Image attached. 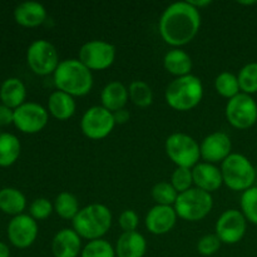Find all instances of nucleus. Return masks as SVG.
Here are the masks:
<instances>
[{
    "label": "nucleus",
    "mask_w": 257,
    "mask_h": 257,
    "mask_svg": "<svg viewBox=\"0 0 257 257\" xmlns=\"http://www.w3.org/2000/svg\"><path fill=\"white\" fill-rule=\"evenodd\" d=\"M39 232L38 222L30 215H18L8 225V237L18 248H27L35 242Z\"/></svg>",
    "instance_id": "obj_14"
},
{
    "label": "nucleus",
    "mask_w": 257,
    "mask_h": 257,
    "mask_svg": "<svg viewBox=\"0 0 257 257\" xmlns=\"http://www.w3.org/2000/svg\"><path fill=\"white\" fill-rule=\"evenodd\" d=\"M238 3H240V4H242V5H252V4H256L257 2L252 0V2H238Z\"/></svg>",
    "instance_id": "obj_42"
},
{
    "label": "nucleus",
    "mask_w": 257,
    "mask_h": 257,
    "mask_svg": "<svg viewBox=\"0 0 257 257\" xmlns=\"http://www.w3.org/2000/svg\"><path fill=\"white\" fill-rule=\"evenodd\" d=\"M192 176L193 185L208 193L215 192L223 185L221 168H218L213 163L205 162V161L198 162L192 168Z\"/></svg>",
    "instance_id": "obj_17"
},
{
    "label": "nucleus",
    "mask_w": 257,
    "mask_h": 257,
    "mask_svg": "<svg viewBox=\"0 0 257 257\" xmlns=\"http://www.w3.org/2000/svg\"><path fill=\"white\" fill-rule=\"evenodd\" d=\"M130 99L137 107L146 108L152 104L153 90L145 80H133L128 87Z\"/></svg>",
    "instance_id": "obj_28"
},
{
    "label": "nucleus",
    "mask_w": 257,
    "mask_h": 257,
    "mask_svg": "<svg viewBox=\"0 0 257 257\" xmlns=\"http://www.w3.org/2000/svg\"><path fill=\"white\" fill-rule=\"evenodd\" d=\"M27 206V198L22 191L13 187L0 190V210L12 216L22 215Z\"/></svg>",
    "instance_id": "obj_25"
},
{
    "label": "nucleus",
    "mask_w": 257,
    "mask_h": 257,
    "mask_svg": "<svg viewBox=\"0 0 257 257\" xmlns=\"http://www.w3.org/2000/svg\"><path fill=\"white\" fill-rule=\"evenodd\" d=\"M80 257H117V255L114 247L107 240L99 238L88 241L87 245L83 247Z\"/></svg>",
    "instance_id": "obj_33"
},
{
    "label": "nucleus",
    "mask_w": 257,
    "mask_h": 257,
    "mask_svg": "<svg viewBox=\"0 0 257 257\" xmlns=\"http://www.w3.org/2000/svg\"><path fill=\"white\" fill-rule=\"evenodd\" d=\"M19 140L17 136L12 133H2L0 135V166L2 167H9L14 165L20 156Z\"/></svg>",
    "instance_id": "obj_26"
},
{
    "label": "nucleus",
    "mask_w": 257,
    "mask_h": 257,
    "mask_svg": "<svg viewBox=\"0 0 257 257\" xmlns=\"http://www.w3.org/2000/svg\"><path fill=\"white\" fill-rule=\"evenodd\" d=\"M223 183L232 191H246L256 180V170L252 162L241 153H231L221 163Z\"/></svg>",
    "instance_id": "obj_5"
},
{
    "label": "nucleus",
    "mask_w": 257,
    "mask_h": 257,
    "mask_svg": "<svg viewBox=\"0 0 257 257\" xmlns=\"http://www.w3.org/2000/svg\"><path fill=\"white\" fill-rule=\"evenodd\" d=\"M113 115H114L115 124H123V123H125L127 120H130V117H131L130 112H128L125 108L117 110V112L113 113Z\"/></svg>",
    "instance_id": "obj_39"
},
{
    "label": "nucleus",
    "mask_w": 257,
    "mask_h": 257,
    "mask_svg": "<svg viewBox=\"0 0 257 257\" xmlns=\"http://www.w3.org/2000/svg\"><path fill=\"white\" fill-rule=\"evenodd\" d=\"M0 257H10L9 247L4 242H0Z\"/></svg>",
    "instance_id": "obj_41"
},
{
    "label": "nucleus",
    "mask_w": 257,
    "mask_h": 257,
    "mask_svg": "<svg viewBox=\"0 0 257 257\" xmlns=\"http://www.w3.org/2000/svg\"><path fill=\"white\" fill-rule=\"evenodd\" d=\"M49 120V112L47 108L35 102H25L14 109V124L23 133H34L44 130Z\"/></svg>",
    "instance_id": "obj_13"
},
{
    "label": "nucleus",
    "mask_w": 257,
    "mask_h": 257,
    "mask_svg": "<svg viewBox=\"0 0 257 257\" xmlns=\"http://www.w3.org/2000/svg\"><path fill=\"white\" fill-rule=\"evenodd\" d=\"M227 122L237 130H248L257 122V103L252 95L238 93L228 99L225 108Z\"/></svg>",
    "instance_id": "obj_9"
},
{
    "label": "nucleus",
    "mask_w": 257,
    "mask_h": 257,
    "mask_svg": "<svg viewBox=\"0 0 257 257\" xmlns=\"http://www.w3.org/2000/svg\"><path fill=\"white\" fill-rule=\"evenodd\" d=\"M27 88L19 78H8L0 87V99L3 104L12 109H17L25 103Z\"/></svg>",
    "instance_id": "obj_23"
},
{
    "label": "nucleus",
    "mask_w": 257,
    "mask_h": 257,
    "mask_svg": "<svg viewBox=\"0 0 257 257\" xmlns=\"http://www.w3.org/2000/svg\"><path fill=\"white\" fill-rule=\"evenodd\" d=\"M240 89L246 94L257 93V62H251L243 65L237 74Z\"/></svg>",
    "instance_id": "obj_31"
},
{
    "label": "nucleus",
    "mask_w": 257,
    "mask_h": 257,
    "mask_svg": "<svg viewBox=\"0 0 257 257\" xmlns=\"http://www.w3.org/2000/svg\"><path fill=\"white\" fill-rule=\"evenodd\" d=\"M188 2H190L191 4H192L193 7L198 10H201V8L207 7V5H210L211 3H212L211 0H200V2H197V0H188Z\"/></svg>",
    "instance_id": "obj_40"
},
{
    "label": "nucleus",
    "mask_w": 257,
    "mask_h": 257,
    "mask_svg": "<svg viewBox=\"0 0 257 257\" xmlns=\"http://www.w3.org/2000/svg\"><path fill=\"white\" fill-rule=\"evenodd\" d=\"M221 240L216 233H207L202 236L197 242V251L202 256H212L220 250Z\"/></svg>",
    "instance_id": "obj_36"
},
{
    "label": "nucleus",
    "mask_w": 257,
    "mask_h": 257,
    "mask_svg": "<svg viewBox=\"0 0 257 257\" xmlns=\"http://www.w3.org/2000/svg\"><path fill=\"white\" fill-rule=\"evenodd\" d=\"M128 99H130L128 88L119 80H112L107 83L100 92L102 105L113 113L123 109Z\"/></svg>",
    "instance_id": "obj_20"
},
{
    "label": "nucleus",
    "mask_w": 257,
    "mask_h": 257,
    "mask_svg": "<svg viewBox=\"0 0 257 257\" xmlns=\"http://www.w3.org/2000/svg\"><path fill=\"white\" fill-rule=\"evenodd\" d=\"M118 222H119L123 232H132V231H137L138 225H140V217L135 210H124L119 215Z\"/></svg>",
    "instance_id": "obj_37"
},
{
    "label": "nucleus",
    "mask_w": 257,
    "mask_h": 257,
    "mask_svg": "<svg viewBox=\"0 0 257 257\" xmlns=\"http://www.w3.org/2000/svg\"><path fill=\"white\" fill-rule=\"evenodd\" d=\"M247 230V220L242 212L235 208L221 213L215 225V233L222 243L235 245L240 242Z\"/></svg>",
    "instance_id": "obj_12"
},
{
    "label": "nucleus",
    "mask_w": 257,
    "mask_h": 257,
    "mask_svg": "<svg viewBox=\"0 0 257 257\" xmlns=\"http://www.w3.org/2000/svg\"><path fill=\"white\" fill-rule=\"evenodd\" d=\"M201 158L208 163H222L232 151V142L227 133L212 132L206 136L200 145Z\"/></svg>",
    "instance_id": "obj_15"
},
{
    "label": "nucleus",
    "mask_w": 257,
    "mask_h": 257,
    "mask_svg": "<svg viewBox=\"0 0 257 257\" xmlns=\"http://www.w3.org/2000/svg\"><path fill=\"white\" fill-rule=\"evenodd\" d=\"M115 47L109 42L93 39L84 43L79 49L78 59L90 70H104L115 60Z\"/></svg>",
    "instance_id": "obj_11"
},
{
    "label": "nucleus",
    "mask_w": 257,
    "mask_h": 257,
    "mask_svg": "<svg viewBox=\"0 0 257 257\" xmlns=\"http://www.w3.org/2000/svg\"><path fill=\"white\" fill-rule=\"evenodd\" d=\"M241 212L248 222L257 225V186L243 191L241 195Z\"/></svg>",
    "instance_id": "obj_32"
},
{
    "label": "nucleus",
    "mask_w": 257,
    "mask_h": 257,
    "mask_svg": "<svg viewBox=\"0 0 257 257\" xmlns=\"http://www.w3.org/2000/svg\"><path fill=\"white\" fill-rule=\"evenodd\" d=\"M201 27L200 10L190 2H176L163 10L158 22L162 39L173 48L192 42Z\"/></svg>",
    "instance_id": "obj_1"
},
{
    "label": "nucleus",
    "mask_w": 257,
    "mask_h": 257,
    "mask_svg": "<svg viewBox=\"0 0 257 257\" xmlns=\"http://www.w3.org/2000/svg\"><path fill=\"white\" fill-rule=\"evenodd\" d=\"M215 89L218 94L227 99L233 98L238 93H241L237 75L231 72L220 73L215 79Z\"/></svg>",
    "instance_id": "obj_29"
},
{
    "label": "nucleus",
    "mask_w": 257,
    "mask_h": 257,
    "mask_svg": "<svg viewBox=\"0 0 257 257\" xmlns=\"http://www.w3.org/2000/svg\"><path fill=\"white\" fill-rule=\"evenodd\" d=\"M27 62L35 74L48 75L54 74L60 60L54 44L45 39H38L28 48Z\"/></svg>",
    "instance_id": "obj_8"
},
{
    "label": "nucleus",
    "mask_w": 257,
    "mask_h": 257,
    "mask_svg": "<svg viewBox=\"0 0 257 257\" xmlns=\"http://www.w3.org/2000/svg\"><path fill=\"white\" fill-rule=\"evenodd\" d=\"M177 213L173 206L156 205L147 212L145 223L147 230L153 235H166L175 227Z\"/></svg>",
    "instance_id": "obj_16"
},
{
    "label": "nucleus",
    "mask_w": 257,
    "mask_h": 257,
    "mask_svg": "<svg viewBox=\"0 0 257 257\" xmlns=\"http://www.w3.org/2000/svg\"><path fill=\"white\" fill-rule=\"evenodd\" d=\"M112 211L103 203H90L80 208L73 218V230L82 238L88 241L99 240L112 226Z\"/></svg>",
    "instance_id": "obj_3"
},
{
    "label": "nucleus",
    "mask_w": 257,
    "mask_h": 257,
    "mask_svg": "<svg viewBox=\"0 0 257 257\" xmlns=\"http://www.w3.org/2000/svg\"><path fill=\"white\" fill-rule=\"evenodd\" d=\"M165 150L168 158L177 167L193 168L200 162V145L195 138L186 133L175 132L168 136L165 142Z\"/></svg>",
    "instance_id": "obj_7"
},
{
    "label": "nucleus",
    "mask_w": 257,
    "mask_h": 257,
    "mask_svg": "<svg viewBox=\"0 0 257 257\" xmlns=\"http://www.w3.org/2000/svg\"><path fill=\"white\" fill-rule=\"evenodd\" d=\"M117 257H145L147 252V240L138 231L123 232L115 243Z\"/></svg>",
    "instance_id": "obj_19"
},
{
    "label": "nucleus",
    "mask_w": 257,
    "mask_h": 257,
    "mask_svg": "<svg viewBox=\"0 0 257 257\" xmlns=\"http://www.w3.org/2000/svg\"><path fill=\"white\" fill-rule=\"evenodd\" d=\"M115 127L113 112L103 105H93L88 108L80 119V130L85 137L90 140H103L110 135Z\"/></svg>",
    "instance_id": "obj_10"
},
{
    "label": "nucleus",
    "mask_w": 257,
    "mask_h": 257,
    "mask_svg": "<svg viewBox=\"0 0 257 257\" xmlns=\"http://www.w3.org/2000/svg\"><path fill=\"white\" fill-rule=\"evenodd\" d=\"M14 122V109L0 104V125H8Z\"/></svg>",
    "instance_id": "obj_38"
},
{
    "label": "nucleus",
    "mask_w": 257,
    "mask_h": 257,
    "mask_svg": "<svg viewBox=\"0 0 257 257\" xmlns=\"http://www.w3.org/2000/svg\"><path fill=\"white\" fill-rule=\"evenodd\" d=\"M14 18L18 24L27 28H34L43 24L47 19V9L38 2L20 3L14 10Z\"/></svg>",
    "instance_id": "obj_21"
},
{
    "label": "nucleus",
    "mask_w": 257,
    "mask_h": 257,
    "mask_svg": "<svg viewBox=\"0 0 257 257\" xmlns=\"http://www.w3.org/2000/svg\"><path fill=\"white\" fill-rule=\"evenodd\" d=\"M163 65L166 70L177 77L191 74L192 70V58L187 52L181 48H173L168 50L163 58Z\"/></svg>",
    "instance_id": "obj_24"
},
{
    "label": "nucleus",
    "mask_w": 257,
    "mask_h": 257,
    "mask_svg": "<svg viewBox=\"0 0 257 257\" xmlns=\"http://www.w3.org/2000/svg\"><path fill=\"white\" fill-rule=\"evenodd\" d=\"M171 183L176 188L178 193H182L185 191L192 188L193 185V176L192 168L186 167H176L171 176Z\"/></svg>",
    "instance_id": "obj_34"
},
{
    "label": "nucleus",
    "mask_w": 257,
    "mask_h": 257,
    "mask_svg": "<svg viewBox=\"0 0 257 257\" xmlns=\"http://www.w3.org/2000/svg\"><path fill=\"white\" fill-rule=\"evenodd\" d=\"M53 211H54V205H53L48 198L44 197L35 198L29 207L30 216H32L35 221L45 220V218H48L52 215Z\"/></svg>",
    "instance_id": "obj_35"
},
{
    "label": "nucleus",
    "mask_w": 257,
    "mask_h": 257,
    "mask_svg": "<svg viewBox=\"0 0 257 257\" xmlns=\"http://www.w3.org/2000/svg\"><path fill=\"white\" fill-rule=\"evenodd\" d=\"M173 207L178 217L185 221L196 222L203 220L211 212L213 207V198L211 193L192 187L178 195Z\"/></svg>",
    "instance_id": "obj_6"
},
{
    "label": "nucleus",
    "mask_w": 257,
    "mask_h": 257,
    "mask_svg": "<svg viewBox=\"0 0 257 257\" xmlns=\"http://www.w3.org/2000/svg\"><path fill=\"white\" fill-rule=\"evenodd\" d=\"M151 195H152V198L155 200L156 205L173 206L180 193L176 191V188L173 187L171 182L161 181V182H157L153 186Z\"/></svg>",
    "instance_id": "obj_30"
},
{
    "label": "nucleus",
    "mask_w": 257,
    "mask_h": 257,
    "mask_svg": "<svg viewBox=\"0 0 257 257\" xmlns=\"http://www.w3.org/2000/svg\"><path fill=\"white\" fill-rule=\"evenodd\" d=\"M54 211L59 217L64 220H72L78 215L80 211L79 201L77 196L68 191H63L55 197Z\"/></svg>",
    "instance_id": "obj_27"
},
{
    "label": "nucleus",
    "mask_w": 257,
    "mask_h": 257,
    "mask_svg": "<svg viewBox=\"0 0 257 257\" xmlns=\"http://www.w3.org/2000/svg\"><path fill=\"white\" fill-rule=\"evenodd\" d=\"M53 79L58 90L68 93L72 97H83L93 88L92 70L74 58L60 60Z\"/></svg>",
    "instance_id": "obj_2"
},
{
    "label": "nucleus",
    "mask_w": 257,
    "mask_h": 257,
    "mask_svg": "<svg viewBox=\"0 0 257 257\" xmlns=\"http://www.w3.org/2000/svg\"><path fill=\"white\" fill-rule=\"evenodd\" d=\"M203 98L202 80L195 74L177 77L167 85L165 99L171 108L181 112L191 110Z\"/></svg>",
    "instance_id": "obj_4"
},
{
    "label": "nucleus",
    "mask_w": 257,
    "mask_h": 257,
    "mask_svg": "<svg viewBox=\"0 0 257 257\" xmlns=\"http://www.w3.org/2000/svg\"><path fill=\"white\" fill-rule=\"evenodd\" d=\"M82 250V237L73 228H62L52 240L54 257H78Z\"/></svg>",
    "instance_id": "obj_18"
},
{
    "label": "nucleus",
    "mask_w": 257,
    "mask_h": 257,
    "mask_svg": "<svg viewBox=\"0 0 257 257\" xmlns=\"http://www.w3.org/2000/svg\"><path fill=\"white\" fill-rule=\"evenodd\" d=\"M77 103L74 97L62 90H54L48 98V112L59 120H67L74 115Z\"/></svg>",
    "instance_id": "obj_22"
}]
</instances>
